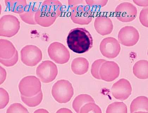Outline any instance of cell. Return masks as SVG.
Here are the masks:
<instances>
[{"label": "cell", "mask_w": 148, "mask_h": 113, "mask_svg": "<svg viewBox=\"0 0 148 113\" xmlns=\"http://www.w3.org/2000/svg\"><path fill=\"white\" fill-rule=\"evenodd\" d=\"M62 3L58 0L43 1L35 14V22L41 27H50L62 14Z\"/></svg>", "instance_id": "cell-1"}, {"label": "cell", "mask_w": 148, "mask_h": 113, "mask_svg": "<svg viewBox=\"0 0 148 113\" xmlns=\"http://www.w3.org/2000/svg\"><path fill=\"white\" fill-rule=\"evenodd\" d=\"M67 45L73 52L82 54L92 48L93 40L90 32L85 28L72 29L67 38Z\"/></svg>", "instance_id": "cell-2"}, {"label": "cell", "mask_w": 148, "mask_h": 113, "mask_svg": "<svg viewBox=\"0 0 148 113\" xmlns=\"http://www.w3.org/2000/svg\"><path fill=\"white\" fill-rule=\"evenodd\" d=\"M51 93L58 103H66L71 99L74 94V89L72 84L68 80L58 81L53 85Z\"/></svg>", "instance_id": "cell-3"}, {"label": "cell", "mask_w": 148, "mask_h": 113, "mask_svg": "<svg viewBox=\"0 0 148 113\" xmlns=\"http://www.w3.org/2000/svg\"><path fill=\"white\" fill-rule=\"evenodd\" d=\"M1 64L6 67L15 65L18 60L17 50L10 41L1 39Z\"/></svg>", "instance_id": "cell-4"}, {"label": "cell", "mask_w": 148, "mask_h": 113, "mask_svg": "<svg viewBox=\"0 0 148 113\" xmlns=\"http://www.w3.org/2000/svg\"><path fill=\"white\" fill-rule=\"evenodd\" d=\"M20 23L16 17L12 14L3 15L0 19V35L11 38L18 33Z\"/></svg>", "instance_id": "cell-5"}, {"label": "cell", "mask_w": 148, "mask_h": 113, "mask_svg": "<svg viewBox=\"0 0 148 113\" xmlns=\"http://www.w3.org/2000/svg\"><path fill=\"white\" fill-rule=\"evenodd\" d=\"M21 95L26 97L36 96L41 90L40 79L34 76H28L21 80L18 85Z\"/></svg>", "instance_id": "cell-6"}, {"label": "cell", "mask_w": 148, "mask_h": 113, "mask_svg": "<svg viewBox=\"0 0 148 113\" xmlns=\"http://www.w3.org/2000/svg\"><path fill=\"white\" fill-rule=\"evenodd\" d=\"M71 19L74 23L88 25L92 22L93 16L91 9L87 5H80L70 8Z\"/></svg>", "instance_id": "cell-7"}, {"label": "cell", "mask_w": 148, "mask_h": 113, "mask_svg": "<svg viewBox=\"0 0 148 113\" xmlns=\"http://www.w3.org/2000/svg\"><path fill=\"white\" fill-rule=\"evenodd\" d=\"M21 59L22 63L29 67H34L41 62L42 52L38 47L34 45H27L21 51Z\"/></svg>", "instance_id": "cell-8"}, {"label": "cell", "mask_w": 148, "mask_h": 113, "mask_svg": "<svg viewBox=\"0 0 148 113\" xmlns=\"http://www.w3.org/2000/svg\"><path fill=\"white\" fill-rule=\"evenodd\" d=\"M58 74L56 64L50 61H43L37 68V76L44 83H49L53 81Z\"/></svg>", "instance_id": "cell-9"}, {"label": "cell", "mask_w": 148, "mask_h": 113, "mask_svg": "<svg viewBox=\"0 0 148 113\" xmlns=\"http://www.w3.org/2000/svg\"><path fill=\"white\" fill-rule=\"evenodd\" d=\"M48 52L50 59L57 64H65L70 59V53L68 49L58 42L51 43L48 48Z\"/></svg>", "instance_id": "cell-10"}, {"label": "cell", "mask_w": 148, "mask_h": 113, "mask_svg": "<svg viewBox=\"0 0 148 113\" xmlns=\"http://www.w3.org/2000/svg\"><path fill=\"white\" fill-rule=\"evenodd\" d=\"M115 12L117 20L122 22L128 23L133 21L136 19L138 10L136 6L132 3L124 2L117 6Z\"/></svg>", "instance_id": "cell-11"}, {"label": "cell", "mask_w": 148, "mask_h": 113, "mask_svg": "<svg viewBox=\"0 0 148 113\" xmlns=\"http://www.w3.org/2000/svg\"><path fill=\"white\" fill-rule=\"evenodd\" d=\"M99 49L103 56L109 59H114L119 54L121 46L115 38L109 37L104 38L101 41Z\"/></svg>", "instance_id": "cell-12"}, {"label": "cell", "mask_w": 148, "mask_h": 113, "mask_svg": "<svg viewBox=\"0 0 148 113\" xmlns=\"http://www.w3.org/2000/svg\"><path fill=\"white\" fill-rule=\"evenodd\" d=\"M140 35L137 29L132 26H126L119 32V42L124 46L131 47L136 45L139 41Z\"/></svg>", "instance_id": "cell-13"}, {"label": "cell", "mask_w": 148, "mask_h": 113, "mask_svg": "<svg viewBox=\"0 0 148 113\" xmlns=\"http://www.w3.org/2000/svg\"><path fill=\"white\" fill-rule=\"evenodd\" d=\"M119 67L114 61H107L103 63L99 70L101 80L106 82H112L120 75Z\"/></svg>", "instance_id": "cell-14"}, {"label": "cell", "mask_w": 148, "mask_h": 113, "mask_svg": "<svg viewBox=\"0 0 148 113\" xmlns=\"http://www.w3.org/2000/svg\"><path fill=\"white\" fill-rule=\"evenodd\" d=\"M132 87L131 84L125 79L119 80L112 85V93L116 99L123 101L127 99L131 94Z\"/></svg>", "instance_id": "cell-15"}, {"label": "cell", "mask_w": 148, "mask_h": 113, "mask_svg": "<svg viewBox=\"0 0 148 113\" xmlns=\"http://www.w3.org/2000/svg\"><path fill=\"white\" fill-rule=\"evenodd\" d=\"M43 1H29L22 14H19L22 20L30 25H37L35 20V14Z\"/></svg>", "instance_id": "cell-16"}, {"label": "cell", "mask_w": 148, "mask_h": 113, "mask_svg": "<svg viewBox=\"0 0 148 113\" xmlns=\"http://www.w3.org/2000/svg\"><path fill=\"white\" fill-rule=\"evenodd\" d=\"M94 26L96 32L102 36L110 34L114 29L112 21L110 18L105 16H99L96 17Z\"/></svg>", "instance_id": "cell-17"}, {"label": "cell", "mask_w": 148, "mask_h": 113, "mask_svg": "<svg viewBox=\"0 0 148 113\" xmlns=\"http://www.w3.org/2000/svg\"><path fill=\"white\" fill-rule=\"evenodd\" d=\"M89 63L86 58H75L72 61L71 68L72 72L77 75H84L88 72Z\"/></svg>", "instance_id": "cell-18"}, {"label": "cell", "mask_w": 148, "mask_h": 113, "mask_svg": "<svg viewBox=\"0 0 148 113\" xmlns=\"http://www.w3.org/2000/svg\"><path fill=\"white\" fill-rule=\"evenodd\" d=\"M148 99L144 96L138 97L132 101L130 106L131 113H148Z\"/></svg>", "instance_id": "cell-19"}, {"label": "cell", "mask_w": 148, "mask_h": 113, "mask_svg": "<svg viewBox=\"0 0 148 113\" xmlns=\"http://www.w3.org/2000/svg\"><path fill=\"white\" fill-rule=\"evenodd\" d=\"M4 1L8 10L19 14L23 12L28 3L26 0H6Z\"/></svg>", "instance_id": "cell-20"}, {"label": "cell", "mask_w": 148, "mask_h": 113, "mask_svg": "<svg viewBox=\"0 0 148 113\" xmlns=\"http://www.w3.org/2000/svg\"><path fill=\"white\" fill-rule=\"evenodd\" d=\"M148 62L141 60L137 62L133 67V73L138 78L145 80L148 78Z\"/></svg>", "instance_id": "cell-21"}, {"label": "cell", "mask_w": 148, "mask_h": 113, "mask_svg": "<svg viewBox=\"0 0 148 113\" xmlns=\"http://www.w3.org/2000/svg\"><path fill=\"white\" fill-rule=\"evenodd\" d=\"M88 103H95L94 100L89 95L80 94L74 99L72 103V107L75 112L79 113L82 106Z\"/></svg>", "instance_id": "cell-22"}, {"label": "cell", "mask_w": 148, "mask_h": 113, "mask_svg": "<svg viewBox=\"0 0 148 113\" xmlns=\"http://www.w3.org/2000/svg\"><path fill=\"white\" fill-rule=\"evenodd\" d=\"M22 101L30 107H35L41 103L43 99V93L42 90L36 96L31 97H26L21 95Z\"/></svg>", "instance_id": "cell-23"}, {"label": "cell", "mask_w": 148, "mask_h": 113, "mask_svg": "<svg viewBox=\"0 0 148 113\" xmlns=\"http://www.w3.org/2000/svg\"><path fill=\"white\" fill-rule=\"evenodd\" d=\"M106 113H127V107L126 105L123 102H114L109 105Z\"/></svg>", "instance_id": "cell-24"}, {"label": "cell", "mask_w": 148, "mask_h": 113, "mask_svg": "<svg viewBox=\"0 0 148 113\" xmlns=\"http://www.w3.org/2000/svg\"><path fill=\"white\" fill-rule=\"evenodd\" d=\"M106 60L104 59H98L94 61L92 65L91 74L93 77L98 80H101L99 75V70L103 63Z\"/></svg>", "instance_id": "cell-25"}, {"label": "cell", "mask_w": 148, "mask_h": 113, "mask_svg": "<svg viewBox=\"0 0 148 113\" xmlns=\"http://www.w3.org/2000/svg\"><path fill=\"white\" fill-rule=\"evenodd\" d=\"M80 113H101L102 111L100 108L95 103H88L85 104L81 108Z\"/></svg>", "instance_id": "cell-26"}, {"label": "cell", "mask_w": 148, "mask_h": 113, "mask_svg": "<svg viewBox=\"0 0 148 113\" xmlns=\"http://www.w3.org/2000/svg\"><path fill=\"white\" fill-rule=\"evenodd\" d=\"M87 5L89 6L91 9L97 10L105 6L108 2L107 0H87L85 1Z\"/></svg>", "instance_id": "cell-27"}, {"label": "cell", "mask_w": 148, "mask_h": 113, "mask_svg": "<svg viewBox=\"0 0 148 113\" xmlns=\"http://www.w3.org/2000/svg\"><path fill=\"white\" fill-rule=\"evenodd\" d=\"M6 113H29V112L28 110L22 104L15 103L9 106Z\"/></svg>", "instance_id": "cell-28"}, {"label": "cell", "mask_w": 148, "mask_h": 113, "mask_svg": "<svg viewBox=\"0 0 148 113\" xmlns=\"http://www.w3.org/2000/svg\"><path fill=\"white\" fill-rule=\"evenodd\" d=\"M9 101L8 93L5 90L1 88V109L5 107Z\"/></svg>", "instance_id": "cell-29"}, {"label": "cell", "mask_w": 148, "mask_h": 113, "mask_svg": "<svg viewBox=\"0 0 148 113\" xmlns=\"http://www.w3.org/2000/svg\"><path fill=\"white\" fill-rule=\"evenodd\" d=\"M148 7L144 8L140 11L139 15L140 22L144 27H148Z\"/></svg>", "instance_id": "cell-30"}, {"label": "cell", "mask_w": 148, "mask_h": 113, "mask_svg": "<svg viewBox=\"0 0 148 113\" xmlns=\"http://www.w3.org/2000/svg\"><path fill=\"white\" fill-rule=\"evenodd\" d=\"M68 5L71 8L74 6L80 5H86V3H85V1H72V0H69L68 1Z\"/></svg>", "instance_id": "cell-31"}, {"label": "cell", "mask_w": 148, "mask_h": 113, "mask_svg": "<svg viewBox=\"0 0 148 113\" xmlns=\"http://www.w3.org/2000/svg\"><path fill=\"white\" fill-rule=\"evenodd\" d=\"M133 2L140 7H148V0H133Z\"/></svg>", "instance_id": "cell-32"}, {"label": "cell", "mask_w": 148, "mask_h": 113, "mask_svg": "<svg viewBox=\"0 0 148 113\" xmlns=\"http://www.w3.org/2000/svg\"><path fill=\"white\" fill-rule=\"evenodd\" d=\"M6 73L5 70L1 66V85L5 80Z\"/></svg>", "instance_id": "cell-33"}]
</instances>
